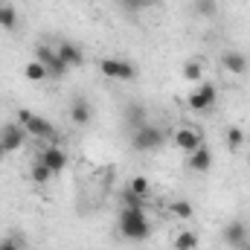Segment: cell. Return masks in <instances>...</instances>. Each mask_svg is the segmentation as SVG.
<instances>
[{
  "label": "cell",
  "instance_id": "cell-1",
  "mask_svg": "<svg viewBox=\"0 0 250 250\" xmlns=\"http://www.w3.org/2000/svg\"><path fill=\"white\" fill-rule=\"evenodd\" d=\"M120 233H123L125 239H131V242H143V239H148L151 227H148L146 212H143V209L123 207V212H120Z\"/></svg>",
  "mask_w": 250,
  "mask_h": 250
},
{
  "label": "cell",
  "instance_id": "cell-2",
  "mask_svg": "<svg viewBox=\"0 0 250 250\" xmlns=\"http://www.w3.org/2000/svg\"><path fill=\"white\" fill-rule=\"evenodd\" d=\"M18 120H21V125H23V131H29L32 137H41V140L59 143V131H56V125L50 123V120H44L41 114H32V111L21 108V111H18Z\"/></svg>",
  "mask_w": 250,
  "mask_h": 250
},
{
  "label": "cell",
  "instance_id": "cell-3",
  "mask_svg": "<svg viewBox=\"0 0 250 250\" xmlns=\"http://www.w3.org/2000/svg\"><path fill=\"white\" fill-rule=\"evenodd\" d=\"M163 143H166V131L160 125H151V123L137 128L134 137H131V146L137 151H157V148H163Z\"/></svg>",
  "mask_w": 250,
  "mask_h": 250
},
{
  "label": "cell",
  "instance_id": "cell-4",
  "mask_svg": "<svg viewBox=\"0 0 250 250\" xmlns=\"http://www.w3.org/2000/svg\"><path fill=\"white\" fill-rule=\"evenodd\" d=\"M215 102H218V90H215V84H209V82H201V84L187 96V105L192 111H209Z\"/></svg>",
  "mask_w": 250,
  "mask_h": 250
},
{
  "label": "cell",
  "instance_id": "cell-5",
  "mask_svg": "<svg viewBox=\"0 0 250 250\" xmlns=\"http://www.w3.org/2000/svg\"><path fill=\"white\" fill-rule=\"evenodd\" d=\"M99 70H102V76L117 79V82H131V79H137V67L131 62H123V59H102V62H99Z\"/></svg>",
  "mask_w": 250,
  "mask_h": 250
},
{
  "label": "cell",
  "instance_id": "cell-6",
  "mask_svg": "<svg viewBox=\"0 0 250 250\" xmlns=\"http://www.w3.org/2000/svg\"><path fill=\"white\" fill-rule=\"evenodd\" d=\"M35 62H41L50 70V76H59V79L67 76V70H70V67L59 59V53H56L53 47H47V44H38V47H35Z\"/></svg>",
  "mask_w": 250,
  "mask_h": 250
},
{
  "label": "cell",
  "instance_id": "cell-7",
  "mask_svg": "<svg viewBox=\"0 0 250 250\" xmlns=\"http://www.w3.org/2000/svg\"><path fill=\"white\" fill-rule=\"evenodd\" d=\"M175 146L192 154L198 146H204V137H201V131H198L195 125H184V128L175 131Z\"/></svg>",
  "mask_w": 250,
  "mask_h": 250
},
{
  "label": "cell",
  "instance_id": "cell-8",
  "mask_svg": "<svg viewBox=\"0 0 250 250\" xmlns=\"http://www.w3.org/2000/svg\"><path fill=\"white\" fill-rule=\"evenodd\" d=\"M53 175H59V172H64V166H67V154H64V148H59L56 143L53 146H47L44 151H41V157H38Z\"/></svg>",
  "mask_w": 250,
  "mask_h": 250
},
{
  "label": "cell",
  "instance_id": "cell-9",
  "mask_svg": "<svg viewBox=\"0 0 250 250\" xmlns=\"http://www.w3.org/2000/svg\"><path fill=\"white\" fill-rule=\"evenodd\" d=\"M23 128L21 125H6L3 128V134H0V146L6 148V151H18L21 146H23Z\"/></svg>",
  "mask_w": 250,
  "mask_h": 250
},
{
  "label": "cell",
  "instance_id": "cell-10",
  "mask_svg": "<svg viewBox=\"0 0 250 250\" xmlns=\"http://www.w3.org/2000/svg\"><path fill=\"white\" fill-rule=\"evenodd\" d=\"M245 239H248V224H245V221H230V224L224 227V242H227L230 248H242Z\"/></svg>",
  "mask_w": 250,
  "mask_h": 250
},
{
  "label": "cell",
  "instance_id": "cell-11",
  "mask_svg": "<svg viewBox=\"0 0 250 250\" xmlns=\"http://www.w3.org/2000/svg\"><path fill=\"white\" fill-rule=\"evenodd\" d=\"M221 64H224V70L233 73V76H245V73H248V59H245L242 53H236V50H227V53L221 56Z\"/></svg>",
  "mask_w": 250,
  "mask_h": 250
},
{
  "label": "cell",
  "instance_id": "cell-12",
  "mask_svg": "<svg viewBox=\"0 0 250 250\" xmlns=\"http://www.w3.org/2000/svg\"><path fill=\"white\" fill-rule=\"evenodd\" d=\"M209 166H212V151H209L207 146H198V148L189 154V169H192V172H209Z\"/></svg>",
  "mask_w": 250,
  "mask_h": 250
},
{
  "label": "cell",
  "instance_id": "cell-13",
  "mask_svg": "<svg viewBox=\"0 0 250 250\" xmlns=\"http://www.w3.org/2000/svg\"><path fill=\"white\" fill-rule=\"evenodd\" d=\"M56 53H59V59H62L67 67H82V62H84L82 50H79L76 44H70V41H62V44L56 47Z\"/></svg>",
  "mask_w": 250,
  "mask_h": 250
},
{
  "label": "cell",
  "instance_id": "cell-14",
  "mask_svg": "<svg viewBox=\"0 0 250 250\" xmlns=\"http://www.w3.org/2000/svg\"><path fill=\"white\" fill-rule=\"evenodd\" d=\"M90 117H93V108H90V102L87 99H73V105H70V120L76 125H87L90 123Z\"/></svg>",
  "mask_w": 250,
  "mask_h": 250
},
{
  "label": "cell",
  "instance_id": "cell-15",
  "mask_svg": "<svg viewBox=\"0 0 250 250\" xmlns=\"http://www.w3.org/2000/svg\"><path fill=\"white\" fill-rule=\"evenodd\" d=\"M146 123H148V117H146V108H143V105H128V108H125V125H128L131 131L143 128Z\"/></svg>",
  "mask_w": 250,
  "mask_h": 250
},
{
  "label": "cell",
  "instance_id": "cell-16",
  "mask_svg": "<svg viewBox=\"0 0 250 250\" xmlns=\"http://www.w3.org/2000/svg\"><path fill=\"white\" fill-rule=\"evenodd\" d=\"M29 178H32V184L44 187V184H50V181H53L56 175H53V172H50V169H47V166H44L41 160H35V163H32V169H29Z\"/></svg>",
  "mask_w": 250,
  "mask_h": 250
},
{
  "label": "cell",
  "instance_id": "cell-17",
  "mask_svg": "<svg viewBox=\"0 0 250 250\" xmlns=\"http://www.w3.org/2000/svg\"><path fill=\"white\" fill-rule=\"evenodd\" d=\"M23 76H26L29 82H44V79L50 76V70H47L41 62H29L26 67H23Z\"/></svg>",
  "mask_w": 250,
  "mask_h": 250
},
{
  "label": "cell",
  "instance_id": "cell-18",
  "mask_svg": "<svg viewBox=\"0 0 250 250\" xmlns=\"http://www.w3.org/2000/svg\"><path fill=\"white\" fill-rule=\"evenodd\" d=\"M198 248V233L195 230H184V233H178V239H175V250H195Z\"/></svg>",
  "mask_w": 250,
  "mask_h": 250
},
{
  "label": "cell",
  "instance_id": "cell-19",
  "mask_svg": "<svg viewBox=\"0 0 250 250\" xmlns=\"http://www.w3.org/2000/svg\"><path fill=\"white\" fill-rule=\"evenodd\" d=\"M15 26H18V12L12 6H0V29L12 32Z\"/></svg>",
  "mask_w": 250,
  "mask_h": 250
},
{
  "label": "cell",
  "instance_id": "cell-20",
  "mask_svg": "<svg viewBox=\"0 0 250 250\" xmlns=\"http://www.w3.org/2000/svg\"><path fill=\"white\" fill-rule=\"evenodd\" d=\"M192 9H195V15H201V18H212V15L218 12V0H192Z\"/></svg>",
  "mask_w": 250,
  "mask_h": 250
},
{
  "label": "cell",
  "instance_id": "cell-21",
  "mask_svg": "<svg viewBox=\"0 0 250 250\" xmlns=\"http://www.w3.org/2000/svg\"><path fill=\"white\" fill-rule=\"evenodd\" d=\"M184 79H187V82H198V84H201V79H204V67H201V62L189 59V62L184 64Z\"/></svg>",
  "mask_w": 250,
  "mask_h": 250
},
{
  "label": "cell",
  "instance_id": "cell-22",
  "mask_svg": "<svg viewBox=\"0 0 250 250\" xmlns=\"http://www.w3.org/2000/svg\"><path fill=\"white\" fill-rule=\"evenodd\" d=\"M242 143H245V131H242L239 125H233V128L227 131V146H230V151H239Z\"/></svg>",
  "mask_w": 250,
  "mask_h": 250
},
{
  "label": "cell",
  "instance_id": "cell-23",
  "mask_svg": "<svg viewBox=\"0 0 250 250\" xmlns=\"http://www.w3.org/2000/svg\"><path fill=\"white\" fill-rule=\"evenodd\" d=\"M169 212L178 215V218H192V207H189L187 201H172L169 204Z\"/></svg>",
  "mask_w": 250,
  "mask_h": 250
},
{
  "label": "cell",
  "instance_id": "cell-24",
  "mask_svg": "<svg viewBox=\"0 0 250 250\" xmlns=\"http://www.w3.org/2000/svg\"><path fill=\"white\" fill-rule=\"evenodd\" d=\"M128 189H131L134 195H140V198H148V192H151V187H148V181H146V178H134Z\"/></svg>",
  "mask_w": 250,
  "mask_h": 250
},
{
  "label": "cell",
  "instance_id": "cell-25",
  "mask_svg": "<svg viewBox=\"0 0 250 250\" xmlns=\"http://www.w3.org/2000/svg\"><path fill=\"white\" fill-rule=\"evenodd\" d=\"M143 201H146V198H140V195H134L131 189H125L123 207H131V209H143Z\"/></svg>",
  "mask_w": 250,
  "mask_h": 250
},
{
  "label": "cell",
  "instance_id": "cell-26",
  "mask_svg": "<svg viewBox=\"0 0 250 250\" xmlns=\"http://www.w3.org/2000/svg\"><path fill=\"white\" fill-rule=\"evenodd\" d=\"M120 3H123L128 12H140V9H146V6H148L151 0H120Z\"/></svg>",
  "mask_w": 250,
  "mask_h": 250
},
{
  "label": "cell",
  "instance_id": "cell-27",
  "mask_svg": "<svg viewBox=\"0 0 250 250\" xmlns=\"http://www.w3.org/2000/svg\"><path fill=\"white\" fill-rule=\"evenodd\" d=\"M0 250H21V245H18L15 239H3V242H0Z\"/></svg>",
  "mask_w": 250,
  "mask_h": 250
},
{
  "label": "cell",
  "instance_id": "cell-28",
  "mask_svg": "<svg viewBox=\"0 0 250 250\" xmlns=\"http://www.w3.org/2000/svg\"><path fill=\"white\" fill-rule=\"evenodd\" d=\"M3 154H6V148H3V146H0V163H3Z\"/></svg>",
  "mask_w": 250,
  "mask_h": 250
}]
</instances>
